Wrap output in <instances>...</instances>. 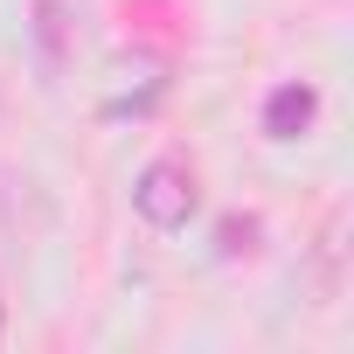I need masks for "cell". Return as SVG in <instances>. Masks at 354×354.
I'll use <instances>...</instances> for the list:
<instances>
[{"instance_id":"1","label":"cell","mask_w":354,"mask_h":354,"mask_svg":"<svg viewBox=\"0 0 354 354\" xmlns=\"http://www.w3.org/2000/svg\"><path fill=\"white\" fill-rule=\"evenodd\" d=\"M132 202H139V216H146L153 230H181V223L195 216V174H188L181 160H153V167L139 174Z\"/></svg>"}]
</instances>
